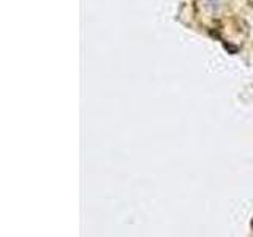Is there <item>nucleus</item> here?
Masks as SVG:
<instances>
[{"label":"nucleus","instance_id":"1","mask_svg":"<svg viewBox=\"0 0 253 237\" xmlns=\"http://www.w3.org/2000/svg\"><path fill=\"white\" fill-rule=\"evenodd\" d=\"M252 228H253V220H252Z\"/></svg>","mask_w":253,"mask_h":237}]
</instances>
